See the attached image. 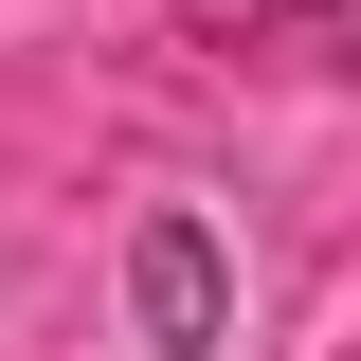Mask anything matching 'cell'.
I'll return each instance as SVG.
<instances>
[{
	"instance_id": "obj_2",
	"label": "cell",
	"mask_w": 361,
	"mask_h": 361,
	"mask_svg": "<svg viewBox=\"0 0 361 361\" xmlns=\"http://www.w3.org/2000/svg\"><path fill=\"white\" fill-rule=\"evenodd\" d=\"M199 18H325V0H199Z\"/></svg>"
},
{
	"instance_id": "obj_1",
	"label": "cell",
	"mask_w": 361,
	"mask_h": 361,
	"mask_svg": "<svg viewBox=\"0 0 361 361\" xmlns=\"http://www.w3.org/2000/svg\"><path fill=\"white\" fill-rule=\"evenodd\" d=\"M127 289H145V343H163V361H217V235H199V217H145Z\"/></svg>"
}]
</instances>
